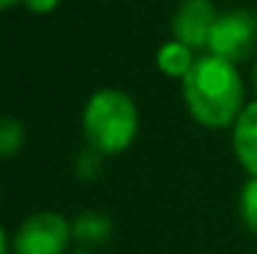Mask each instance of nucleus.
Listing matches in <instances>:
<instances>
[{
    "label": "nucleus",
    "mask_w": 257,
    "mask_h": 254,
    "mask_svg": "<svg viewBox=\"0 0 257 254\" xmlns=\"http://www.w3.org/2000/svg\"><path fill=\"white\" fill-rule=\"evenodd\" d=\"M190 117L207 130L232 127L245 110V80L235 63L212 53L197 55L192 70L180 80Z\"/></svg>",
    "instance_id": "obj_1"
},
{
    "label": "nucleus",
    "mask_w": 257,
    "mask_h": 254,
    "mask_svg": "<svg viewBox=\"0 0 257 254\" xmlns=\"http://www.w3.org/2000/svg\"><path fill=\"white\" fill-rule=\"evenodd\" d=\"M140 130V112L135 100L117 87H100L83 107V135L87 147L102 157L125 152Z\"/></svg>",
    "instance_id": "obj_2"
},
{
    "label": "nucleus",
    "mask_w": 257,
    "mask_h": 254,
    "mask_svg": "<svg viewBox=\"0 0 257 254\" xmlns=\"http://www.w3.org/2000/svg\"><path fill=\"white\" fill-rule=\"evenodd\" d=\"M70 242L73 222L55 209H40L18 224L13 254H68Z\"/></svg>",
    "instance_id": "obj_3"
},
{
    "label": "nucleus",
    "mask_w": 257,
    "mask_h": 254,
    "mask_svg": "<svg viewBox=\"0 0 257 254\" xmlns=\"http://www.w3.org/2000/svg\"><path fill=\"white\" fill-rule=\"evenodd\" d=\"M257 43V20L255 13L245 10V8H230L225 13L217 15L210 40H207V53L230 60L235 65H240L242 60H247L255 50Z\"/></svg>",
    "instance_id": "obj_4"
},
{
    "label": "nucleus",
    "mask_w": 257,
    "mask_h": 254,
    "mask_svg": "<svg viewBox=\"0 0 257 254\" xmlns=\"http://www.w3.org/2000/svg\"><path fill=\"white\" fill-rule=\"evenodd\" d=\"M217 15L220 13L212 0H182L172 13V38L190 45L192 50L207 48V40H210Z\"/></svg>",
    "instance_id": "obj_5"
},
{
    "label": "nucleus",
    "mask_w": 257,
    "mask_h": 254,
    "mask_svg": "<svg viewBox=\"0 0 257 254\" xmlns=\"http://www.w3.org/2000/svg\"><path fill=\"white\" fill-rule=\"evenodd\" d=\"M230 130L235 160L250 177H257V97L245 105V110Z\"/></svg>",
    "instance_id": "obj_6"
},
{
    "label": "nucleus",
    "mask_w": 257,
    "mask_h": 254,
    "mask_svg": "<svg viewBox=\"0 0 257 254\" xmlns=\"http://www.w3.org/2000/svg\"><path fill=\"white\" fill-rule=\"evenodd\" d=\"M110 234L112 222L100 209H83L73 219V242H78L80 247H100L110 239Z\"/></svg>",
    "instance_id": "obj_7"
},
{
    "label": "nucleus",
    "mask_w": 257,
    "mask_h": 254,
    "mask_svg": "<svg viewBox=\"0 0 257 254\" xmlns=\"http://www.w3.org/2000/svg\"><path fill=\"white\" fill-rule=\"evenodd\" d=\"M195 60H197L195 50H192L190 45L175 40V38L168 40V43H163V45L158 48V53H155V65H158V70H160L163 75L172 78V80H182V78L192 70Z\"/></svg>",
    "instance_id": "obj_8"
},
{
    "label": "nucleus",
    "mask_w": 257,
    "mask_h": 254,
    "mask_svg": "<svg viewBox=\"0 0 257 254\" xmlns=\"http://www.w3.org/2000/svg\"><path fill=\"white\" fill-rule=\"evenodd\" d=\"M25 145V127L15 117H0V160L15 157Z\"/></svg>",
    "instance_id": "obj_9"
},
{
    "label": "nucleus",
    "mask_w": 257,
    "mask_h": 254,
    "mask_svg": "<svg viewBox=\"0 0 257 254\" xmlns=\"http://www.w3.org/2000/svg\"><path fill=\"white\" fill-rule=\"evenodd\" d=\"M240 219L247 227L250 234L257 237V177H247V182L240 189Z\"/></svg>",
    "instance_id": "obj_10"
},
{
    "label": "nucleus",
    "mask_w": 257,
    "mask_h": 254,
    "mask_svg": "<svg viewBox=\"0 0 257 254\" xmlns=\"http://www.w3.org/2000/svg\"><path fill=\"white\" fill-rule=\"evenodd\" d=\"M100 167H102V155L95 152L92 147H87L85 152H80L78 160H75V174L80 179H95L100 174Z\"/></svg>",
    "instance_id": "obj_11"
},
{
    "label": "nucleus",
    "mask_w": 257,
    "mask_h": 254,
    "mask_svg": "<svg viewBox=\"0 0 257 254\" xmlns=\"http://www.w3.org/2000/svg\"><path fill=\"white\" fill-rule=\"evenodd\" d=\"M23 5L35 15H50L60 5V0H23Z\"/></svg>",
    "instance_id": "obj_12"
},
{
    "label": "nucleus",
    "mask_w": 257,
    "mask_h": 254,
    "mask_svg": "<svg viewBox=\"0 0 257 254\" xmlns=\"http://www.w3.org/2000/svg\"><path fill=\"white\" fill-rule=\"evenodd\" d=\"M10 252H13V239L8 237L5 227L0 224V254H10Z\"/></svg>",
    "instance_id": "obj_13"
},
{
    "label": "nucleus",
    "mask_w": 257,
    "mask_h": 254,
    "mask_svg": "<svg viewBox=\"0 0 257 254\" xmlns=\"http://www.w3.org/2000/svg\"><path fill=\"white\" fill-rule=\"evenodd\" d=\"M23 0H0V10H8V8H15V5H20Z\"/></svg>",
    "instance_id": "obj_14"
},
{
    "label": "nucleus",
    "mask_w": 257,
    "mask_h": 254,
    "mask_svg": "<svg viewBox=\"0 0 257 254\" xmlns=\"http://www.w3.org/2000/svg\"><path fill=\"white\" fill-rule=\"evenodd\" d=\"M252 90H255V97H257V63L252 65Z\"/></svg>",
    "instance_id": "obj_15"
},
{
    "label": "nucleus",
    "mask_w": 257,
    "mask_h": 254,
    "mask_svg": "<svg viewBox=\"0 0 257 254\" xmlns=\"http://www.w3.org/2000/svg\"><path fill=\"white\" fill-rule=\"evenodd\" d=\"M70 254H92V252H87V249H75V252H70Z\"/></svg>",
    "instance_id": "obj_16"
},
{
    "label": "nucleus",
    "mask_w": 257,
    "mask_h": 254,
    "mask_svg": "<svg viewBox=\"0 0 257 254\" xmlns=\"http://www.w3.org/2000/svg\"><path fill=\"white\" fill-rule=\"evenodd\" d=\"M255 20H257V8H255Z\"/></svg>",
    "instance_id": "obj_17"
}]
</instances>
